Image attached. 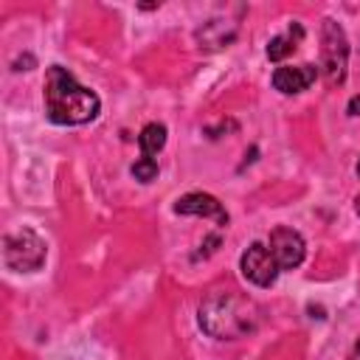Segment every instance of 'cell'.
Listing matches in <instances>:
<instances>
[{
    "mask_svg": "<svg viewBox=\"0 0 360 360\" xmlns=\"http://www.w3.org/2000/svg\"><path fill=\"white\" fill-rule=\"evenodd\" d=\"M45 115L59 127H79L98 115V96L79 84L73 73L62 65H51L45 73Z\"/></svg>",
    "mask_w": 360,
    "mask_h": 360,
    "instance_id": "1",
    "label": "cell"
},
{
    "mask_svg": "<svg viewBox=\"0 0 360 360\" xmlns=\"http://www.w3.org/2000/svg\"><path fill=\"white\" fill-rule=\"evenodd\" d=\"M200 326L217 340H236L259 326V307L245 295L219 290L200 304Z\"/></svg>",
    "mask_w": 360,
    "mask_h": 360,
    "instance_id": "2",
    "label": "cell"
},
{
    "mask_svg": "<svg viewBox=\"0 0 360 360\" xmlns=\"http://www.w3.org/2000/svg\"><path fill=\"white\" fill-rule=\"evenodd\" d=\"M45 256H48L45 242L28 228L14 231V233H8L3 239V262L17 273L39 270L45 264Z\"/></svg>",
    "mask_w": 360,
    "mask_h": 360,
    "instance_id": "3",
    "label": "cell"
},
{
    "mask_svg": "<svg viewBox=\"0 0 360 360\" xmlns=\"http://www.w3.org/2000/svg\"><path fill=\"white\" fill-rule=\"evenodd\" d=\"M321 70L329 84H343L349 65V39L346 31L335 20H323L321 28Z\"/></svg>",
    "mask_w": 360,
    "mask_h": 360,
    "instance_id": "4",
    "label": "cell"
},
{
    "mask_svg": "<svg viewBox=\"0 0 360 360\" xmlns=\"http://www.w3.org/2000/svg\"><path fill=\"white\" fill-rule=\"evenodd\" d=\"M239 270H242V276H245L248 281H253L256 287H270V284L278 278V273H281L276 256H273L270 248L262 245V242H253V245L242 253Z\"/></svg>",
    "mask_w": 360,
    "mask_h": 360,
    "instance_id": "5",
    "label": "cell"
},
{
    "mask_svg": "<svg viewBox=\"0 0 360 360\" xmlns=\"http://www.w3.org/2000/svg\"><path fill=\"white\" fill-rule=\"evenodd\" d=\"M267 248H270V253L276 256V262H278L281 270L298 267V264L304 262V253H307V245H304L301 233L292 231V228H287V225H278V228L270 231Z\"/></svg>",
    "mask_w": 360,
    "mask_h": 360,
    "instance_id": "6",
    "label": "cell"
},
{
    "mask_svg": "<svg viewBox=\"0 0 360 360\" xmlns=\"http://www.w3.org/2000/svg\"><path fill=\"white\" fill-rule=\"evenodd\" d=\"M174 211H177V214H188V217H205V219H214L217 225H228V211H225V205H222L217 197L202 194V191L183 194V197L174 202Z\"/></svg>",
    "mask_w": 360,
    "mask_h": 360,
    "instance_id": "7",
    "label": "cell"
},
{
    "mask_svg": "<svg viewBox=\"0 0 360 360\" xmlns=\"http://www.w3.org/2000/svg\"><path fill=\"white\" fill-rule=\"evenodd\" d=\"M318 79V68L315 65H284V68H276L273 73V87L284 96H292V93H301L307 90L312 82Z\"/></svg>",
    "mask_w": 360,
    "mask_h": 360,
    "instance_id": "8",
    "label": "cell"
},
{
    "mask_svg": "<svg viewBox=\"0 0 360 360\" xmlns=\"http://www.w3.org/2000/svg\"><path fill=\"white\" fill-rule=\"evenodd\" d=\"M236 37V25L233 22H225V20H211L205 22L200 31H197V42L208 51H217V48H225L231 39Z\"/></svg>",
    "mask_w": 360,
    "mask_h": 360,
    "instance_id": "9",
    "label": "cell"
},
{
    "mask_svg": "<svg viewBox=\"0 0 360 360\" xmlns=\"http://www.w3.org/2000/svg\"><path fill=\"white\" fill-rule=\"evenodd\" d=\"M301 37H304V28H301L298 22H292L287 34H278V37H273V39L267 42V59L281 62L284 56H290V53L295 51V45H298Z\"/></svg>",
    "mask_w": 360,
    "mask_h": 360,
    "instance_id": "10",
    "label": "cell"
},
{
    "mask_svg": "<svg viewBox=\"0 0 360 360\" xmlns=\"http://www.w3.org/2000/svg\"><path fill=\"white\" fill-rule=\"evenodd\" d=\"M163 143H166V127L163 124H146L143 129H141V135H138V146H141V158H149V160H155V155L163 149Z\"/></svg>",
    "mask_w": 360,
    "mask_h": 360,
    "instance_id": "11",
    "label": "cell"
},
{
    "mask_svg": "<svg viewBox=\"0 0 360 360\" xmlns=\"http://www.w3.org/2000/svg\"><path fill=\"white\" fill-rule=\"evenodd\" d=\"M155 174H158V160H149V158H138V160L132 163V177H135V180H141V183H149V180H155Z\"/></svg>",
    "mask_w": 360,
    "mask_h": 360,
    "instance_id": "12",
    "label": "cell"
},
{
    "mask_svg": "<svg viewBox=\"0 0 360 360\" xmlns=\"http://www.w3.org/2000/svg\"><path fill=\"white\" fill-rule=\"evenodd\" d=\"M349 115H360V96L349 98Z\"/></svg>",
    "mask_w": 360,
    "mask_h": 360,
    "instance_id": "13",
    "label": "cell"
},
{
    "mask_svg": "<svg viewBox=\"0 0 360 360\" xmlns=\"http://www.w3.org/2000/svg\"><path fill=\"white\" fill-rule=\"evenodd\" d=\"M349 360H360V340L354 343V349H352V354H349Z\"/></svg>",
    "mask_w": 360,
    "mask_h": 360,
    "instance_id": "14",
    "label": "cell"
},
{
    "mask_svg": "<svg viewBox=\"0 0 360 360\" xmlns=\"http://www.w3.org/2000/svg\"><path fill=\"white\" fill-rule=\"evenodd\" d=\"M354 211H357V214H360V197H357V205H354Z\"/></svg>",
    "mask_w": 360,
    "mask_h": 360,
    "instance_id": "15",
    "label": "cell"
},
{
    "mask_svg": "<svg viewBox=\"0 0 360 360\" xmlns=\"http://www.w3.org/2000/svg\"><path fill=\"white\" fill-rule=\"evenodd\" d=\"M357 177H360V160H357Z\"/></svg>",
    "mask_w": 360,
    "mask_h": 360,
    "instance_id": "16",
    "label": "cell"
}]
</instances>
